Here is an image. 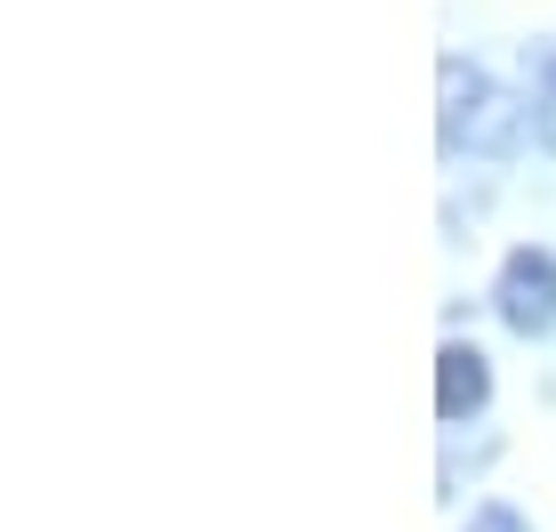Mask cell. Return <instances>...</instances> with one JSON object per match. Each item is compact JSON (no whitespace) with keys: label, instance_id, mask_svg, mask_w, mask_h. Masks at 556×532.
I'll list each match as a JSON object with an SVG mask.
<instances>
[{"label":"cell","instance_id":"6da1fadb","mask_svg":"<svg viewBox=\"0 0 556 532\" xmlns=\"http://www.w3.org/2000/svg\"><path fill=\"white\" fill-rule=\"evenodd\" d=\"M435 81H444V145H468V138L476 145H501L508 138V98L468 65V56H444Z\"/></svg>","mask_w":556,"mask_h":532},{"label":"cell","instance_id":"7a4b0ae2","mask_svg":"<svg viewBox=\"0 0 556 532\" xmlns=\"http://www.w3.org/2000/svg\"><path fill=\"white\" fill-rule=\"evenodd\" d=\"M501 315H508V331H525V339H541V331H556V251H508V266H501Z\"/></svg>","mask_w":556,"mask_h":532},{"label":"cell","instance_id":"3957f363","mask_svg":"<svg viewBox=\"0 0 556 532\" xmlns=\"http://www.w3.org/2000/svg\"><path fill=\"white\" fill-rule=\"evenodd\" d=\"M484 395H492L484 355H476L468 339H452V347L435 355V411H444V420H468V411H484Z\"/></svg>","mask_w":556,"mask_h":532},{"label":"cell","instance_id":"277c9868","mask_svg":"<svg viewBox=\"0 0 556 532\" xmlns=\"http://www.w3.org/2000/svg\"><path fill=\"white\" fill-rule=\"evenodd\" d=\"M468 532H532V524L516 517V508H501V501H492V508H476V517H468Z\"/></svg>","mask_w":556,"mask_h":532},{"label":"cell","instance_id":"5b68a950","mask_svg":"<svg viewBox=\"0 0 556 532\" xmlns=\"http://www.w3.org/2000/svg\"><path fill=\"white\" fill-rule=\"evenodd\" d=\"M541 138L556 145V56H548V89H541Z\"/></svg>","mask_w":556,"mask_h":532}]
</instances>
